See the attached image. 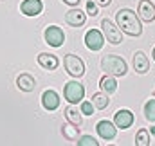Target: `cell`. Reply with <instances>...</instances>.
I'll return each instance as SVG.
<instances>
[{"mask_svg":"<svg viewBox=\"0 0 155 146\" xmlns=\"http://www.w3.org/2000/svg\"><path fill=\"white\" fill-rule=\"evenodd\" d=\"M153 60H155V47H153Z\"/></svg>","mask_w":155,"mask_h":146,"instance_id":"cell-29","label":"cell"},{"mask_svg":"<svg viewBox=\"0 0 155 146\" xmlns=\"http://www.w3.org/2000/svg\"><path fill=\"white\" fill-rule=\"evenodd\" d=\"M63 65L67 69V72L74 78H81L85 74V63L81 58H78L76 54H65L63 58Z\"/></svg>","mask_w":155,"mask_h":146,"instance_id":"cell-5","label":"cell"},{"mask_svg":"<svg viewBox=\"0 0 155 146\" xmlns=\"http://www.w3.org/2000/svg\"><path fill=\"white\" fill-rule=\"evenodd\" d=\"M92 105L96 107L97 110H103L107 108L108 105H110V98H108V94L107 92H96V94H92Z\"/></svg>","mask_w":155,"mask_h":146,"instance_id":"cell-19","label":"cell"},{"mask_svg":"<svg viewBox=\"0 0 155 146\" xmlns=\"http://www.w3.org/2000/svg\"><path fill=\"white\" fill-rule=\"evenodd\" d=\"M144 117H146L148 121L155 123V99L146 101V105H144Z\"/></svg>","mask_w":155,"mask_h":146,"instance_id":"cell-22","label":"cell"},{"mask_svg":"<svg viewBox=\"0 0 155 146\" xmlns=\"http://www.w3.org/2000/svg\"><path fill=\"white\" fill-rule=\"evenodd\" d=\"M43 36H45V41H47L51 47H61L63 41H65V33H63V29L58 27V25H49V27L45 29Z\"/></svg>","mask_w":155,"mask_h":146,"instance_id":"cell-6","label":"cell"},{"mask_svg":"<svg viewBox=\"0 0 155 146\" xmlns=\"http://www.w3.org/2000/svg\"><path fill=\"white\" fill-rule=\"evenodd\" d=\"M135 144L137 146H148L150 144V132L146 128H141L135 135Z\"/></svg>","mask_w":155,"mask_h":146,"instance_id":"cell-20","label":"cell"},{"mask_svg":"<svg viewBox=\"0 0 155 146\" xmlns=\"http://www.w3.org/2000/svg\"><path fill=\"white\" fill-rule=\"evenodd\" d=\"M78 146H99V141H96L92 135H81L78 139Z\"/></svg>","mask_w":155,"mask_h":146,"instance_id":"cell-23","label":"cell"},{"mask_svg":"<svg viewBox=\"0 0 155 146\" xmlns=\"http://www.w3.org/2000/svg\"><path fill=\"white\" fill-rule=\"evenodd\" d=\"M63 114H65V119H67V123H71V124H74V126H81V123H83L81 110H78L76 107L72 105V103H69V107H65Z\"/></svg>","mask_w":155,"mask_h":146,"instance_id":"cell-16","label":"cell"},{"mask_svg":"<svg viewBox=\"0 0 155 146\" xmlns=\"http://www.w3.org/2000/svg\"><path fill=\"white\" fill-rule=\"evenodd\" d=\"M150 134H152V135H155V126H150Z\"/></svg>","mask_w":155,"mask_h":146,"instance_id":"cell-28","label":"cell"},{"mask_svg":"<svg viewBox=\"0 0 155 146\" xmlns=\"http://www.w3.org/2000/svg\"><path fill=\"white\" fill-rule=\"evenodd\" d=\"M85 43L90 51H99L105 43V35L97 29H90L87 35H85Z\"/></svg>","mask_w":155,"mask_h":146,"instance_id":"cell-8","label":"cell"},{"mask_svg":"<svg viewBox=\"0 0 155 146\" xmlns=\"http://www.w3.org/2000/svg\"><path fill=\"white\" fill-rule=\"evenodd\" d=\"M87 13L90 15V16H96L99 11H97V4L94 2V0H88L87 2Z\"/></svg>","mask_w":155,"mask_h":146,"instance_id":"cell-25","label":"cell"},{"mask_svg":"<svg viewBox=\"0 0 155 146\" xmlns=\"http://www.w3.org/2000/svg\"><path fill=\"white\" fill-rule=\"evenodd\" d=\"M41 11H43L41 0H24L20 4V13L25 16H38Z\"/></svg>","mask_w":155,"mask_h":146,"instance_id":"cell-11","label":"cell"},{"mask_svg":"<svg viewBox=\"0 0 155 146\" xmlns=\"http://www.w3.org/2000/svg\"><path fill=\"white\" fill-rule=\"evenodd\" d=\"M85 20H87V15H85V11H79V9H71L65 15V22L71 27H81V25H85Z\"/></svg>","mask_w":155,"mask_h":146,"instance_id":"cell-13","label":"cell"},{"mask_svg":"<svg viewBox=\"0 0 155 146\" xmlns=\"http://www.w3.org/2000/svg\"><path fill=\"white\" fill-rule=\"evenodd\" d=\"M101 69L105 71V74H110V76H124L128 72V67H126V61L121 58V56H116V54H107L103 56L101 60Z\"/></svg>","mask_w":155,"mask_h":146,"instance_id":"cell-2","label":"cell"},{"mask_svg":"<svg viewBox=\"0 0 155 146\" xmlns=\"http://www.w3.org/2000/svg\"><path fill=\"white\" fill-rule=\"evenodd\" d=\"M134 121H135L134 114H132L130 110H126V108L117 110L116 115H114V124H116L117 128H121V130H126V128H130V126L134 124Z\"/></svg>","mask_w":155,"mask_h":146,"instance_id":"cell-10","label":"cell"},{"mask_svg":"<svg viewBox=\"0 0 155 146\" xmlns=\"http://www.w3.org/2000/svg\"><path fill=\"white\" fill-rule=\"evenodd\" d=\"M99 87H101V90L103 92H107V94H114L117 90V81L114 76H110V74H105L101 79H99Z\"/></svg>","mask_w":155,"mask_h":146,"instance_id":"cell-18","label":"cell"},{"mask_svg":"<svg viewBox=\"0 0 155 146\" xmlns=\"http://www.w3.org/2000/svg\"><path fill=\"white\" fill-rule=\"evenodd\" d=\"M101 27H103V35L105 40L112 45H119L123 41V35H121V29L117 27L116 24H112L108 18H103L101 20Z\"/></svg>","mask_w":155,"mask_h":146,"instance_id":"cell-4","label":"cell"},{"mask_svg":"<svg viewBox=\"0 0 155 146\" xmlns=\"http://www.w3.org/2000/svg\"><path fill=\"white\" fill-rule=\"evenodd\" d=\"M116 22H117V27L123 33L130 35V36H141V33H143V25H141L139 15H135L132 9H121V11H117Z\"/></svg>","mask_w":155,"mask_h":146,"instance_id":"cell-1","label":"cell"},{"mask_svg":"<svg viewBox=\"0 0 155 146\" xmlns=\"http://www.w3.org/2000/svg\"><path fill=\"white\" fill-rule=\"evenodd\" d=\"M63 4H67V5H71V7H76L78 4H79V0H61Z\"/></svg>","mask_w":155,"mask_h":146,"instance_id":"cell-26","label":"cell"},{"mask_svg":"<svg viewBox=\"0 0 155 146\" xmlns=\"http://www.w3.org/2000/svg\"><path fill=\"white\" fill-rule=\"evenodd\" d=\"M38 63L40 67L47 69V71H56L60 65V60L54 54H47V52H40L38 54Z\"/></svg>","mask_w":155,"mask_h":146,"instance_id":"cell-17","label":"cell"},{"mask_svg":"<svg viewBox=\"0 0 155 146\" xmlns=\"http://www.w3.org/2000/svg\"><path fill=\"white\" fill-rule=\"evenodd\" d=\"M61 132H63V135L69 139V141H76L78 139V132H79V126H74V124H67V126H63L61 128Z\"/></svg>","mask_w":155,"mask_h":146,"instance_id":"cell-21","label":"cell"},{"mask_svg":"<svg viewBox=\"0 0 155 146\" xmlns=\"http://www.w3.org/2000/svg\"><path fill=\"white\" fill-rule=\"evenodd\" d=\"M137 15L143 22H153L155 20V4L152 0H141L137 7Z\"/></svg>","mask_w":155,"mask_h":146,"instance_id":"cell-9","label":"cell"},{"mask_svg":"<svg viewBox=\"0 0 155 146\" xmlns=\"http://www.w3.org/2000/svg\"><path fill=\"white\" fill-rule=\"evenodd\" d=\"M94 2H96V4H99V5H105V7H107V5H110V2H112V0H94Z\"/></svg>","mask_w":155,"mask_h":146,"instance_id":"cell-27","label":"cell"},{"mask_svg":"<svg viewBox=\"0 0 155 146\" xmlns=\"http://www.w3.org/2000/svg\"><path fill=\"white\" fill-rule=\"evenodd\" d=\"M41 105H43V108L49 110V112H52V110H56L60 107V96H58V92H54V90H45L43 94H41Z\"/></svg>","mask_w":155,"mask_h":146,"instance_id":"cell-12","label":"cell"},{"mask_svg":"<svg viewBox=\"0 0 155 146\" xmlns=\"http://www.w3.org/2000/svg\"><path fill=\"white\" fill-rule=\"evenodd\" d=\"M81 114H85V115H92L94 114V105H92V101H81Z\"/></svg>","mask_w":155,"mask_h":146,"instance_id":"cell-24","label":"cell"},{"mask_svg":"<svg viewBox=\"0 0 155 146\" xmlns=\"http://www.w3.org/2000/svg\"><path fill=\"white\" fill-rule=\"evenodd\" d=\"M63 98H65L69 103H72V105L81 103L83 98H85V87H83L81 83H78V81H69V83H65V87H63Z\"/></svg>","mask_w":155,"mask_h":146,"instance_id":"cell-3","label":"cell"},{"mask_svg":"<svg viewBox=\"0 0 155 146\" xmlns=\"http://www.w3.org/2000/svg\"><path fill=\"white\" fill-rule=\"evenodd\" d=\"M16 87H18L22 92H33L35 87H36V79H35L29 72H22L16 78Z\"/></svg>","mask_w":155,"mask_h":146,"instance_id":"cell-15","label":"cell"},{"mask_svg":"<svg viewBox=\"0 0 155 146\" xmlns=\"http://www.w3.org/2000/svg\"><path fill=\"white\" fill-rule=\"evenodd\" d=\"M96 130H97V134H99V137H101V139H105V141H112V139H116L117 126L114 124V123H110V121H107V119H103V121H99V123L96 124Z\"/></svg>","mask_w":155,"mask_h":146,"instance_id":"cell-7","label":"cell"},{"mask_svg":"<svg viewBox=\"0 0 155 146\" xmlns=\"http://www.w3.org/2000/svg\"><path fill=\"white\" fill-rule=\"evenodd\" d=\"M134 71L137 74H146L150 71V60L143 51H137L134 54Z\"/></svg>","mask_w":155,"mask_h":146,"instance_id":"cell-14","label":"cell"}]
</instances>
